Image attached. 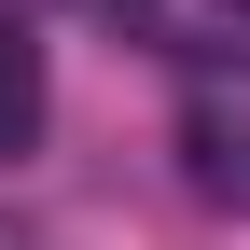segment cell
Returning <instances> with one entry per match:
<instances>
[{
	"label": "cell",
	"mask_w": 250,
	"mask_h": 250,
	"mask_svg": "<svg viewBox=\"0 0 250 250\" xmlns=\"http://www.w3.org/2000/svg\"><path fill=\"white\" fill-rule=\"evenodd\" d=\"M0 250H70V236H42V223H14V208H0Z\"/></svg>",
	"instance_id": "3"
},
{
	"label": "cell",
	"mask_w": 250,
	"mask_h": 250,
	"mask_svg": "<svg viewBox=\"0 0 250 250\" xmlns=\"http://www.w3.org/2000/svg\"><path fill=\"white\" fill-rule=\"evenodd\" d=\"M125 28H139L153 56H195V70L250 56V0H125Z\"/></svg>",
	"instance_id": "1"
},
{
	"label": "cell",
	"mask_w": 250,
	"mask_h": 250,
	"mask_svg": "<svg viewBox=\"0 0 250 250\" xmlns=\"http://www.w3.org/2000/svg\"><path fill=\"white\" fill-rule=\"evenodd\" d=\"M42 111H56V98H42V42L0 14V153H28V139H42Z\"/></svg>",
	"instance_id": "2"
}]
</instances>
